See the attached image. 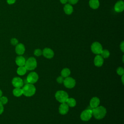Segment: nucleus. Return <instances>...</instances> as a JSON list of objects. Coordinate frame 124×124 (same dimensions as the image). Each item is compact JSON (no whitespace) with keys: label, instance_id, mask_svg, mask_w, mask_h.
I'll return each instance as SVG.
<instances>
[{"label":"nucleus","instance_id":"obj_1","mask_svg":"<svg viewBox=\"0 0 124 124\" xmlns=\"http://www.w3.org/2000/svg\"><path fill=\"white\" fill-rule=\"evenodd\" d=\"M93 115L96 119H102L106 115L107 110L103 106H98L92 109Z\"/></svg>","mask_w":124,"mask_h":124},{"label":"nucleus","instance_id":"obj_2","mask_svg":"<svg viewBox=\"0 0 124 124\" xmlns=\"http://www.w3.org/2000/svg\"><path fill=\"white\" fill-rule=\"evenodd\" d=\"M23 94L27 97L33 95L36 92L35 87L33 84L27 83L22 88Z\"/></svg>","mask_w":124,"mask_h":124},{"label":"nucleus","instance_id":"obj_3","mask_svg":"<svg viewBox=\"0 0 124 124\" xmlns=\"http://www.w3.org/2000/svg\"><path fill=\"white\" fill-rule=\"evenodd\" d=\"M55 96L56 100L61 103H65L69 97L68 93L63 90L58 91L56 93Z\"/></svg>","mask_w":124,"mask_h":124},{"label":"nucleus","instance_id":"obj_4","mask_svg":"<svg viewBox=\"0 0 124 124\" xmlns=\"http://www.w3.org/2000/svg\"><path fill=\"white\" fill-rule=\"evenodd\" d=\"M37 65L36 60L34 57H30L26 61L24 66L27 70H33L35 69Z\"/></svg>","mask_w":124,"mask_h":124},{"label":"nucleus","instance_id":"obj_5","mask_svg":"<svg viewBox=\"0 0 124 124\" xmlns=\"http://www.w3.org/2000/svg\"><path fill=\"white\" fill-rule=\"evenodd\" d=\"M87 109L84 110L80 114V119L83 121H88L91 119L93 116L92 108L89 106Z\"/></svg>","mask_w":124,"mask_h":124},{"label":"nucleus","instance_id":"obj_6","mask_svg":"<svg viewBox=\"0 0 124 124\" xmlns=\"http://www.w3.org/2000/svg\"><path fill=\"white\" fill-rule=\"evenodd\" d=\"M39 79V76L37 73L31 72L30 73L27 77V82L28 83L34 84L36 83Z\"/></svg>","mask_w":124,"mask_h":124},{"label":"nucleus","instance_id":"obj_7","mask_svg":"<svg viewBox=\"0 0 124 124\" xmlns=\"http://www.w3.org/2000/svg\"><path fill=\"white\" fill-rule=\"evenodd\" d=\"M63 83L65 87L71 89L75 86L76 82L74 78H73L72 77H68L64 79Z\"/></svg>","mask_w":124,"mask_h":124},{"label":"nucleus","instance_id":"obj_8","mask_svg":"<svg viewBox=\"0 0 124 124\" xmlns=\"http://www.w3.org/2000/svg\"><path fill=\"white\" fill-rule=\"evenodd\" d=\"M103 50V47L100 43L98 42H95L93 43L91 45L92 51L97 55L100 54Z\"/></svg>","mask_w":124,"mask_h":124},{"label":"nucleus","instance_id":"obj_9","mask_svg":"<svg viewBox=\"0 0 124 124\" xmlns=\"http://www.w3.org/2000/svg\"><path fill=\"white\" fill-rule=\"evenodd\" d=\"M42 54L47 59H51L54 55V51L49 48H45L42 51Z\"/></svg>","mask_w":124,"mask_h":124},{"label":"nucleus","instance_id":"obj_10","mask_svg":"<svg viewBox=\"0 0 124 124\" xmlns=\"http://www.w3.org/2000/svg\"><path fill=\"white\" fill-rule=\"evenodd\" d=\"M12 83L15 88H21L23 86L24 82L20 78L15 77L13 79Z\"/></svg>","mask_w":124,"mask_h":124},{"label":"nucleus","instance_id":"obj_11","mask_svg":"<svg viewBox=\"0 0 124 124\" xmlns=\"http://www.w3.org/2000/svg\"><path fill=\"white\" fill-rule=\"evenodd\" d=\"M69 110V106L66 103H61L59 108V113L62 115H65L67 113Z\"/></svg>","mask_w":124,"mask_h":124},{"label":"nucleus","instance_id":"obj_12","mask_svg":"<svg viewBox=\"0 0 124 124\" xmlns=\"http://www.w3.org/2000/svg\"><path fill=\"white\" fill-rule=\"evenodd\" d=\"M114 10L116 12L120 13L124 10V2L123 0L117 1L114 5Z\"/></svg>","mask_w":124,"mask_h":124},{"label":"nucleus","instance_id":"obj_13","mask_svg":"<svg viewBox=\"0 0 124 124\" xmlns=\"http://www.w3.org/2000/svg\"><path fill=\"white\" fill-rule=\"evenodd\" d=\"M104 63V58L99 54L97 55L94 59V64L97 67L101 66Z\"/></svg>","mask_w":124,"mask_h":124},{"label":"nucleus","instance_id":"obj_14","mask_svg":"<svg viewBox=\"0 0 124 124\" xmlns=\"http://www.w3.org/2000/svg\"><path fill=\"white\" fill-rule=\"evenodd\" d=\"M15 50L16 54H17L19 55H21L23 54L25 51L24 45L21 43L18 44L16 45Z\"/></svg>","mask_w":124,"mask_h":124},{"label":"nucleus","instance_id":"obj_15","mask_svg":"<svg viewBox=\"0 0 124 124\" xmlns=\"http://www.w3.org/2000/svg\"><path fill=\"white\" fill-rule=\"evenodd\" d=\"M99 104H100L99 99L97 97H93L90 100V106L92 108H94L99 106Z\"/></svg>","mask_w":124,"mask_h":124},{"label":"nucleus","instance_id":"obj_16","mask_svg":"<svg viewBox=\"0 0 124 124\" xmlns=\"http://www.w3.org/2000/svg\"><path fill=\"white\" fill-rule=\"evenodd\" d=\"M26 62V60L24 57L22 56H18L16 59V63L18 66H24Z\"/></svg>","mask_w":124,"mask_h":124},{"label":"nucleus","instance_id":"obj_17","mask_svg":"<svg viewBox=\"0 0 124 124\" xmlns=\"http://www.w3.org/2000/svg\"><path fill=\"white\" fill-rule=\"evenodd\" d=\"M63 10L65 12V13L67 15H71L73 11V8L72 6L70 4H66L64 7Z\"/></svg>","mask_w":124,"mask_h":124},{"label":"nucleus","instance_id":"obj_18","mask_svg":"<svg viewBox=\"0 0 124 124\" xmlns=\"http://www.w3.org/2000/svg\"><path fill=\"white\" fill-rule=\"evenodd\" d=\"M89 5L93 9H96L99 6V2L98 0H90Z\"/></svg>","mask_w":124,"mask_h":124},{"label":"nucleus","instance_id":"obj_19","mask_svg":"<svg viewBox=\"0 0 124 124\" xmlns=\"http://www.w3.org/2000/svg\"><path fill=\"white\" fill-rule=\"evenodd\" d=\"M69 107H74L76 105V101L74 98L68 97L65 102Z\"/></svg>","mask_w":124,"mask_h":124},{"label":"nucleus","instance_id":"obj_20","mask_svg":"<svg viewBox=\"0 0 124 124\" xmlns=\"http://www.w3.org/2000/svg\"><path fill=\"white\" fill-rule=\"evenodd\" d=\"M70 74H71V71H70V69L68 68H63L61 72V76H62L64 78L69 77Z\"/></svg>","mask_w":124,"mask_h":124},{"label":"nucleus","instance_id":"obj_21","mask_svg":"<svg viewBox=\"0 0 124 124\" xmlns=\"http://www.w3.org/2000/svg\"><path fill=\"white\" fill-rule=\"evenodd\" d=\"M13 94L16 97H19L23 94L22 90L21 88H15L13 91Z\"/></svg>","mask_w":124,"mask_h":124},{"label":"nucleus","instance_id":"obj_22","mask_svg":"<svg viewBox=\"0 0 124 124\" xmlns=\"http://www.w3.org/2000/svg\"><path fill=\"white\" fill-rule=\"evenodd\" d=\"M27 69L24 66H19V67L17 69V73L18 75L20 76H23L27 72Z\"/></svg>","mask_w":124,"mask_h":124},{"label":"nucleus","instance_id":"obj_23","mask_svg":"<svg viewBox=\"0 0 124 124\" xmlns=\"http://www.w3.org/2000/svg\"><path fill=\"white\" fill-rule=\"evenodd\" d=\"M101 56L103 58H108L110 55L109 52L108 50L107 49H103L102 52L100 53Z\"/></svg>","mask_w":124,"mask_h":124},{"label":"nucleus","instance_id":"obj_24","mask_svg":"<svg viewBox=\"0 0 124 124\" xmlns=\"http://www.w3.org/2000/svg\"><path fill=\"white\" fill-rule=\"evenodd\" d=\"M34 55L37 57L40 56L42 55V50L39 48L35 49V50L34 51Z\"/></svg>","mask_w":124,"mask_h":124},{"label":"nucleus","instance_id":"obj_25","mask_svg":"<svg viewBox=\"0 0 124 124\" xmlns=\"http://www.w3.org/2000/svg\"><path fill=\"white\" fill-rule=\"evenodd\" d=\"M117 73L120 76H122L124 74V69L122 67H118L116 70Z\"/></svg>","mask_w":124,"mask_h":124},{"label":"nucleus","instance_id":"obj_26","mask_svg":"<svg viewBox=\"0 0 124 124\" xmlns=\"http://www.w3.org/2000/svg\"><path fill=\"white\" fill-rule=\"evenodd\" d=\"M0 102L1 103L2 105L6 104L8 102V99L5 96H1L0 97Z\"/></svg>","mask_w":124,"mask_h":124},{"label":"nucleus","instance_id":"obj_27","mask_svg":"<svg viewBox=\"0 0 124 124\" xmlns=\"http://www.w3.org/2000/svg\"><path fill=\"white\" fill-rule=\"evenodd\" d=\"M56 80H57V82L58 83L62 84V83L63 82L64 78H63L62 76L58 77L57 78Z\"/></svg>","mask_w":124,"mask_h":124},{"label":"nucleus","instance_id":"obj_28","mask_svg":"<svg viewBox=\"0 0 124 124\" xmlns=\"http://www.w3.org/2000/svg\"><path fill=\"white\" fill-rule=\"evenodd\" d=\"M18 40L15 38H13L11 40V43L12 45H14V46H16V45L18 44Z\"/></svg>","mask_w":124,"mask_h":124},{"label":"nucleus","instance_id":"obj_29","mask_svg":"<svg viewBox=\"0 0 124 124\" xmlns=\"http://www.w3.org/2000/svg\"><path fill=\"white\" fill-rule=\"evenodd\" d=\"M78 0H68V1H69V4H75L78 2Z\"/></svg>","mask_w":124,"mask_h":124},{"label":"nucleus","instance_id":"obj_30","mask_svg":"<svg viewBox=\"0 0 124 124\" xmlns=\"http://www.w3.org/2000/svg\"><path fill=\"white\" fill-rule=\"evenodd\" d=\"M3 109H4V108L3 107V105L0 102V114H1L3 112Z\"/></svg>","mask_w":124,"mask_h":124},{"label":"nucleus","instance_id":"obj_31","mask_svg":"<svg viewBox=\"0 0 124 124\" xmlns=\"http://www.w3.org/2000/svg\"><path fill=\"white\" fill-rule=\"evenodd\" d=\"M120 48L122 52L124 51V41H123L121 43V44H120Z\"/></svg>","mask_w":124,"mask_h":124},{"label":"nucleus","instance_id":"obj_32","mask_svg":"<svg viewBox=\"0 0 124 124\" xmlns=\"http://www.w3.org/2000/svg\"><path fill=\"white\" fill-rule=\"evenodd\" d=\"M7 2L9 4H12L16 2V0H7Z\"/></svg>","mask_w":124,"mask_h":124},{"label":"nucleus","instance_id":"obj_33","mask_svg":"<svg viewBox=\"0 0 124 124\" xmlns=\"http://www.w3.org/2000/svg\"><path fill=\"white\" fill-rule=\"evenodd\" d=\"M60 0L62 4H65L68 1V0Z\"/></svg>","mask_w":124,"mask_h":124},{"label":"nucleus","instance_id":"obj_34","mask_svg":"<svg viewBox=\"0 0 124 124\" xmlns=\"http://www.w3.org/2000/svg\"><path fill=\"white\" fill-rule=\"evenodd\" d=\"M2 91L0 90V97L2 96Z\"/></svg>","mask_w":124,"mask_h":124},{"label":"nucleus","instance_id":"obj_35","mask_svg":"<svg viewBox=\"0 0 124 124\" xmlns=\"http://www.w3.org/2000/svg\"><path fill=\"white\" fill-rule=\"evenodd\" d=\"M123 78H124V75H122V83H124V79H123Z\"/></svg>","mask_w":124,"mask_h":124}]
</instances>
